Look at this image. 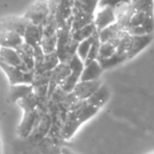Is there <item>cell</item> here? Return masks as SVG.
Returning <instances> with one entry per match:
<instances>
[{
  "label": "cell",
  "mask_w": 154,
  "mask_h": 154,
  "mask_svg": "<svg viewBox=\"0 0 154 154\" xmlns=\"http://www.w3.org/2000/svg\"><path fill=\"white\" fill-rule=\"evenodd\" d=\"M0 69L7 74L8 79L12 86L16 85H31L33 82V74L30 71H26L18 66L8 64L0 60Z\"/></svg>",
  "instance_id": "obj_1"
},
{
  "label": "cell",
  "mask_w": 154,
  "mask_h": 154,
  "mask_svg": "<svg viewBox=\"0 0 154 154\" xmlns=\"http://www.w3.org/2000/svg\"><path fill=\"white\" fill-rule=\"evenodd\" d=\"M115 22H117V16L114 9L110 8H100L98 9V12L95 15V18L93 20V24L96 28L97 32L112 26Z\"/></svg>",
  "instance_id": "obj_2"
},
{
  "label": "cell",
  "mask_w": 154,
  "mask_h": 154,
  "mask_svg": "<svg viewBox=\"0 0 154 154\" xmlns=\"http://www.w3.org/2000/svg\"><path fill=\"white\" fill-rule=\"evenodd\" d=\"M153 40V34L141 35V36H131L129 49L127 51L128 59H132L133 57L139 54L146 49Z\"/></svg>",
  "instance_id": "obj_3"
},
{
  "label": "cell",
  "mask_w": 154,
  "mask_h": 154,
  "mask_svg": "<svg viewBox=\"0 0 154 154\" xmlns=\"http://www.w3.org/2000/svg\"><path fill=\"white\" fill-rule=\"evenodd\" d=\"M100 86L101 84L99 79L92 82H79L74 88L72 94L79 100H87Z\"/></svg>",
  "instance_id": "obj_4"
},
{
  "label": "cell",
  "mask_w": 154,
  "mask_h": 154,
  "mask_svg": "<svg viewBox=\"0 0 154 154\" xmlns=\"http://www.w3.org/2000/svg\"><path fill=\"white\" fill-rule=\"evenodd\" d=\"M103 69L101 68L98 60L85 63L84 70L80 75V82H92V80H98L99 76L103 73Z\"/></svg>",
  "instance_id": "obj_5"
},
{
  "label": "cell",
  "mask_w": 154,
  "mask_h": 154,
  "mask_svg": "<svg viewBox=\"0 0 154 154\" xmlns=\"http://www.w3.org/2000/svg\"><path fill=\"white\" fill-rule=\"evenodd\" d=\"M38 114L35 111L26 112L24 113L23 119H22L21 124L19 127V133L22 137H26L33 133L34 128L37 126V122H38Z\"/></svg>",
  "instance_id": "obj_6"
},
{
  "label": "cell",
  "mask_w": 154,
  "mask_h": 154,
  "mask_svg": "<svg viewBox=\"0 0 154 154\" xmlns=\"http://www.w3.org/2000/svg\"><path fill=\"white\" fill-rule=\"evenodd\" d=\"M110 90L106 85H101L91 97H89L87 99V103L89 105L93 106V107L97 108V109H100L110 98Z\"/></svg>",
  "instance_id": "obj_7"
},
{
  "label": "cell",
  "mask_w": 154,
  "mask_h": 154,
  "mask_svg": "<svg viewBox=\"0 0 154 154\" xmlns=\"http://www.w3.org/2000/svg\"><path fill=\"white\" fill-rule=\"evenodd\" d=\"M32 94V85H16L12 86V98L14 101H19L28 95Z\"/></svg>",
  "instance_id": "obj_8"
},
{
  "label": "cell",
  "mask_w": 154,
  "mask_h": 154,
  "mask_svg": "<svg viewBox=\"0 0 154 154\" xmlns=\"http://www.w3.org/2000/svg\"><path fill=\"white\" fill-rule=\"evenodd\" d=\"M127 3L125 0H99L97 8H110V9H118L119 7H122V5Z\"/></svg>",
  "instance_id": "obj_9"
},
{
  "label": "cell",
  "mask_w": 154,
  "mask_h": 154,
  "mask_svg": "<svg viewBox=\"0 0 154 154\" xmlns=\"http://www.w3.org/2000/svg\"><path fill=\"white\" fill-rule=\"evenodd\" d=\"M125 1H126L127 3H131V1H132V0H125Z\"/></svg>",
  "instance_id": "obj_10"
},
{
  "label": "cell",
  "mask_w": 154,
  "mask_h": 154,
  "mask_svg": "<svg viewBox=\"0 0 154 154\" xmlns=\"http://www.w3.org/2000/svg\"><path fill=\"white\" fill-rule=\"evenodd\" d=\"M1 48H2V47H0V49H1Z\"/></svg>",
  "instance_id": "obj_11"
}]
</instances>
